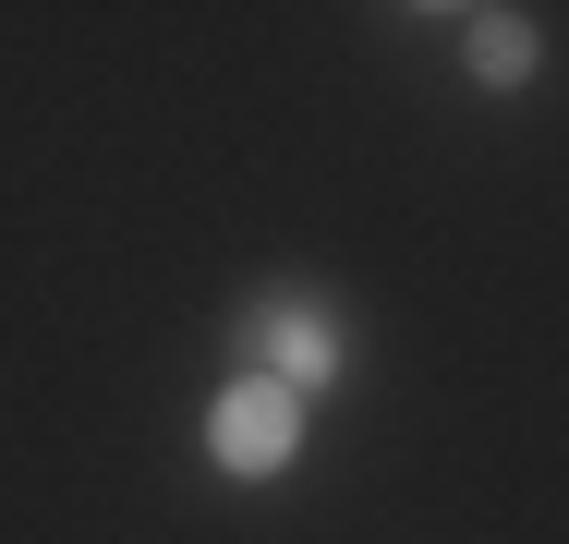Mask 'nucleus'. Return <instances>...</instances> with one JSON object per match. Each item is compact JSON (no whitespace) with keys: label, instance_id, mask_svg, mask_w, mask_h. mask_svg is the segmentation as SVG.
Masks as SVG:
<instances>
[{"label":"nucleus","instance_id":"nucleus-1","mask_svg":"<svg viewBox=\"0 0 569 544\" xmlns=\"http://www.w3.org/2000/svg\"><path fill=\"white\" fill-rule=\"evenodd\" d=\"M207 447H219V472H291V447H303V400L279 387V375H242L219 412H207Z\"/></svg>","mask_w":569,"mask_h":544},{"label":"nucleus","instance_id":"nucleus-2","mask_svg":"<svg viewBox=\"0 0 569 544\" xmlns=\"http://www.w3.org/2000/svg\"><path fill=\"white\" fill-rule=\"evenodd\" d=\"M254 339H267V375H279L291 400H316V387L340 375V339H328V315H316V303H267V326H254Z\"/></svg>","mask_w":569,"mask_h":544},{"label":"nucleus","instance_id":"nucleus-3","mask_svg":"<svg viewBox=\"0 0 569 544\" xmlns=\"http://www.w3.org/2000/svg\"><path fill=\"white\" fill-rule=\"evenodd\" d=\"M472 73H485V85H521V73H533V24H521V12H485V24H472Z\"/></svg>","mask_w":569,"mask_h":544}]
</instances>
